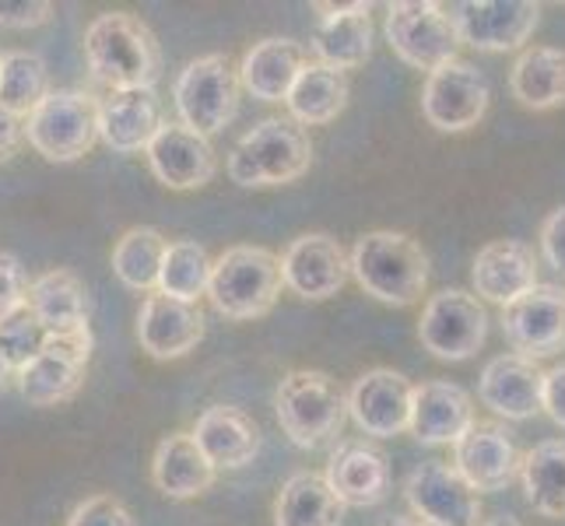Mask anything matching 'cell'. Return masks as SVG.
<instances>
[{"mask_svg":"<svg viewBox=\"0 0 565 526\" xmlns=\"http://www.w3.org/2000/svg\"><path fill=\"white\" fill-rule=\"evenodd\" d=\"M85 56L92 74L113 92L151 88L162 77V46L154 32L127 11L99 14L85 32Z\"/></svg>","mask_w":565,"mask_h":526,"instance_id":"obj_1","label":"cell"},{"mask_svg":"<svg viewBox=\"0 0 565 526\" xmlns=\"http://www.w3.org/2000/svg\"><path fill=\"white\" fill-rule=\"evenodd\" d=\"M355 281L365 296H373L386 305H412L428 288V257L422 243L404 232H365L348 253Z\"/></svg>","mask_w":565,"mask_h":526,"instance_id":"obj_2","label":"cell"},{"mask_svg":"<svg viewBox=\"0 0 565 526\" xmlns=\"http://www.w3.org/2000/svg\"><path fill=\"white\" fill-rule=\"evenodd\" d=\"M275 411L285 436L302 450H313L341 436L348 421V389L317 368H296L278 383Z\"/></svg>","mask_w":565,"mask_h":526,"instance_id":"obj_3","label":"cell"},{"mask_svg":"<svg viewBox=\"0 0 565 526\" xmlns=\"http://www.w3.org/2000/svg\"><path fill=\"white\" fill-rule=\"evenodd\" d=\"M228 175L239 186H285L313 165L309 133L291 120H264L246 130L228 154Z\"/></svg>","mask_w":565,"mask_h":526,"instance_id":"obj_4","label":"cell"},{"mask_svg":"<svg viewBox=\"0 0 565 526\" xmlns=\"http://www.w3.org/2000/svg\"><path fill=\"white\" fill-rule=\"evenodd\" d=\"M281 288V260L264 246H232L211 264L207 296L228 320H257L270 313Z\"/></svg>","mask_w":565,"mask_h":526,"instance_id":"obj_5","label":"cell"},{"mask_svg":"<svg viewBox=\"0 0 565 526\" xmlns=\"http://www.w3.org/2000/svg\"><path fill=\"white\" fill-rule=\"evenodd\" d=\"M29 144L46 162H77L99 141V103L88 92H50L29 112Z\"/></svg>","mask_w":565,"mask_h":526,"instance_id":"obj_6","label":"cell"},{"mask_svg":"<svg viewBox=\"0 0 565 526\" xmlns=\"http://www.w3.org/2000/svg\"><path fill=\"white\" fill-rule=\"evenodd\" d=\"M177 112L180 124L201 138L225 130L239 112V74L232 71L228 56L207 53L190 61L177 77Z\"/></svg>","mask_w":565,"mask_h":526,"instance_id":"obj_7","label":"cell"},{"mask_svg":"<svg viewBox=\"0 0 565 526\" xmlns=\"http://www.w3.org/2000/svg\"><path fill=\"white\" fill-rule=\"evenodd\" d=\"M489 337V313L478 296L463 288H443L425 302L418 320V341L428 355L443 362H467Z\"/></svg>","mask_w":565,"mask_h":526,"instance_id":"obj_8","label":"cell"},{"mask_svg":"<svg viewBox=\"0 0 565 526\" xmlns=\"http://www.w3.org/2000/svg\"><path fill=\"white\" fill-rule=\"evenodd\" d=\"M386 43L404 64L433 74L457 61L460 39L443 4L433 0H401L386 8Z\"/></svg>","mask_w":565,"mask_h":526,"instance_id":"obj_9","label":"cell"},{"mask_svg":"<svg viewBox=\"0 0 565 526\" xmlns=\"http://www.w3.org/2000/svg\"><path fill=\"white\" fill-rule=\"evenodd\" d=\"M92 355V330H71V334H50L43 351L18 373V389L32 407H56L71 400L85 383Z\"/></svg>","mask_w":565,"mask_h":526,"instance_id":"obj_10","label":"cell"},{"mask_svg":"<svg viewBox=\"0 0 565 526\" xmlns=\"http://www.w3.org/2000/svg\"><path fill=\"white\" fill-rule=\"evenodd\" d=\"M446 8V4H443ZM457 39L484 53L520 50L541 22V8L531 0H463L446 8Z\"/></svg>","mask_w":565,"mask_h":526,"instance_id":"obj_11","label":"cell"},{"mask_svg":"<svg viewBox=\"0 0 565 526\" xmlns=\"http://www.w3.org/2000/svg\"><path fill=\"white\" fill-rule=\"evenodd\" d=\"M489 77L475 64L450 61L425 77L422 88V112L436 130L460 133L478 127V120L489 112Z\"/></svg>","mask_w":565,"mask_h":526,"instance_id":"obj_12","label":"cell"},{"mask_svg":"<svg viewBox=\"0 0 565 526\" xmlns=\"http://www.w3.org/2000/svg\"><path fill=\"white\" fill-rule=\"evenodd\" d=\"M502 334L523 358H548L565 347V288L534 285L502 309Z\"/></svg>","mask_w":565,"mask_h":526,"instance_id":"obj_13","label":"cell"},{"mask_svg":"<svg viewBox=\"0 0 565 526\" xmlns=\"http://www.w3.org/2000/svg\"><path fill=\"white\" fill-rule=\"evenodd\" d=\"M415 516L425 526H478L481 523V498L454 463L428 460L415 466L404 489Z\"/></svg>","mask_w":565,"mask_h":526,"instance_id":"obj_14","label":"cell"},{"mask_svg":"<svg viewBox=\"0 0 565 526\" xmlns=\"http://www.w3.org/2000/svg\"><path fill=\"white\" fill-rule=\"evenodd\" d=\"M412 379H404L394 368H369L348 389V418H355L365 436H401L412 421Z\"/></svg>","mask_w":565,"mask_h":526,"instance_id":"obj_15","label":"cell"},{"mask_svg":"<svg viewBox=\"0 0 565 526\" xmlns=\"http://www.w3.org/2000/svg\"><path fill=\"white\" fill-rule=\"evenodd\" d=\"M281 278L299 299L323 302L330 296H338V291L348 285L352 267H348V253L334 236H327V232H309V236H299L285 249Z\"/></svg>","mask_w":565,"mask_h":526,"instance_id":"obj_16","label":"cell"},{"mask_svg":"<svg viewBox=\"0 0 565 526\" xmlns=\"http://www.w3.org/2000/svg\"><path fill=\"white\" fill-rule=\"evenodd\" d=\"M454 466L463 474L471 489L481 492H502L520 471V453L513 436L499 421H475L467 432L454 442Z\"/></svg>","mask_w":565,"mask_h":526,"instance_id":"obj_17","label":"cell"},{"mask_svg":"<svg viewBox=\"0 0 565 526\" xmlns=\"http://www.w3.org/2000/svg\"><path fill=\"white\" fill-rule=\"evenodd\" d=\"M544 373L523 355H495L481 368L478 400L505 421H527L541 411Z\"/></svg>","mask_w":565,"mask_h":526,"instance_id":"obj_18","label":"cell"},{"mask_svg":"<svg viewBox=\"0 0 565 526\" xmlns=\"http://www.w3.org/2000/svg\"><path fill=\"white\" fill-rule=\"evenodd\" d=\"M138 341L151 358H183L204 341V313L193 302L151 291L138 313Z\"/></svg>","mask_w":565,"mask_h":526,"instance_id":"obj_19","label":"cell"},{"mask_svg":"<svg viewBox=\"0 0 565 526\" xmlns=\"http://www.w3.org/2000/svg\"><path fill=\"white\" fill-rule=\"evenodd\" d=\"M475 425V404L463 386L450 379H428L412 394L407 432L425 446H450Z\"/></svg>","mask_w":565,"mask_h":526,"instance_id":"obj_20","label":"cell"},{"mask_svg":"<svg viewBox=\"0 0 565 526\" xmlns=\"http://www.w3.org/2000/svg\"><path fill=\"white\" fill-rule=\"evenodd\" d=\"M148 165L169 190H198L214 175V148L183 124H162L148 144Z\"/></svg>","mask_w":565,"mask_h":526,"instance_id":"obj_21","label":"cell"},{"mask_svg":"<svg viewBox=\"0 0 565 526\" xmlns=\"http://www.w3.org/2000/svg\"><path fill=\"white\" fill-rule=\"evenodd\" d=\"M320 22L313 32L317 64L334 71H355L373 53V18L369 4H317Z\"/></svg>","mask_w":565,"mask_h":526,"instance_id":"obj_22","label":"cell"},{"mask_svg":"<svg viewBox=\"0 0 565 526\" xmlns=\"http://www.w3.org/2000/svg\"><path fill=\"white\" fill-rule=\"evenodd\" d=\"M471 278H475L478 299L505 309L510 302H516L523 291H531L537 285V257H534V249L520 239H495L484 249H478Z\"/></svg>","mask_w":565,"mask_h":526,"instance_id":"obj_23","label":"cell"},{"mask_svg":"<svg viewBox=\"0 0 565 526\" xmlns=\"http://www.w3.org/2000/svg\"><path fill=\"white\" fill-rule=\"evenodd\" d=\"M162 124V106L151 88L109 92L99 103V138L120 154L148 151Z\"/></svg>","mask_w":565,"mask_h":526,"instance_id":"obj_24","label":"cell"},{"mask_svg":"<svg viewBox=\"0 0 565 526\" xmlns=\"http://www.w3.org/2000/svg\"><path fill=\"white\" fill-rule=\"evenodd\" d=\"M327 484L344 505H380L390 492V463L386 457L362 439L341 442L327 463Z\"/></svg>","mask_w":565,"mask_h":526,"instance_id":"obj_25","label":"cell"},{"mask_svg":"<svg viewBox=\"0 0 565 526\" xmlns=\"http://www.w3.org/2000/svg\"><path fill=\"white\" fill-rule=\"evenodd\" d=\"M306 64L309 56L296 39H260L243 56L239 85L260 103H285Z\"/></svg>","mask_w":565,"mask_h":526,"instance_id":"obj_26","label":"cell"},{"mask_svg":"<svg viewBox=\"0 0 565 526\" xmlns=\"http://www.w3.org/2000/svg\"><path fill=\"white\" fill-rule=\"evenodd\" d=\"M193 442L201 446V453L211 460V466H246L253 457L260 453V428L246 411L239 407H207V411L198 418V428H193Z\"/></svg>","mask_w":565,"mask_h":526,"instance_id":"obj_27","label":"cell"},{"mask_svg":"<svg viewBox=\"0 0 565 526\" xmlns=\"http://www.w3.org/2000/svg\"><path fill=\"white\" fill-rule=\"evenodd\" d=\"M25 305L32 316L43 323L46 334H71V330L88 326L92 299L85 281L74 270H46L29 285Z\"/></svg>","mask_w":565,"mask_h":526,"instance_id":"obj_28","label":"cell"},{"mask_svg":"<svg viewBox=\"0 0 565 526\" xmlns=\"http://www.w3.org/2000/svg\"><path fill=\"white\" fill-rule=\"evenodd\" d=\"M214 466L201 453V446L193 442L190 432H172L159 442L151 460V481L154 489L169 498H193L204 495L214 484Z\"/></svg>","mask_w":565,"mask_h":526,"instance_id":"obj_29","label":"cell"},{"mask_svg":"<svg viewBox=\"0 0 565 526\" xmlns=\"http://www.w3.org/2000/svg\"><path fill=\"white\" fill-rule=\"evenodd\" d=\"M348 92L352 88H348V77L341 71L309 61L285 99V106L291 112V124L323 127L330 120H338L348 106Z\"/></svg>","mask_w":565,"mask_h":526,"instance_id":"obj_30","label":"cell"},{"mask_svg":"<svg viewBox=\"0 0 565 526\" xmlns=\"http://www.w3.org/2000/svg\"><path fill=\"white\" fill-rule=\"evenodd\" d=\"M344 502L323 474H291L275 498V526H341Z\"/></svg>","mask_w":565,"mask_h":526,"instance_id":"obj_31","label":"cell"},{"mask_svg":"<svg viewBox=\"0 0 565 526\" xmlns=\"http://www.w3.org/2000/svg\"><path fill=\"white\" fill-rule=\"evenodd\" d=\"M510 88L513 99L527 109L565 106V50L558 46L523 50L510 71Z\"/></svg>","mask_w":565,"mask_h":526,"instance_id":"obj_32","label":"cell"},{"mask_svg":"<svg viewBox=\"0 0 565 526\" xmlns=\"http://www.w3.org/2000/svg\"><path fill=\"white\" fill-rule=\"evenodd\" d=\"M520 481L531 509L565 519V439H544L520 460Z\"/></svg>","mask_w":565,"mask_h":526,"instance_id":"obj_33","label":"cell"},{"mask_svg":"<svg viewBox=\"0 0 565 526\" xmlns=\"http://www.w3.org/2000/svg\"><path fill=\"white\" fill-rule=\"evenodd\" d=\"M166 239L162 232L148 225H138L120 236L113 246V275L120 278L134 291H159V275H162V257H166Z\"/></svg>","mask_w":565,"mask_h":526,"instance_id":"obj_34","label":"cell"},{"mask_svg":"<svg viewBox=\"0 0 565 526\" xmlns=\"http://www.w3.org/2000/svg\"><path fill=\"white\" fill-rule=\"evenodd\" d=\"M211 285V257L201 243L193 239H177L166 246L162 257V275H159V291L169 299L193 302L198 305L201 296H207Z\"/></svg>","mask_w":565,"mask_h":526,"instance_id":"obj_35","label":"cell"},{"mask_svg":"<svg viewBox=\"0 0 565 526\" xmlns=\"http://www.w3.org/2000/svg\"><path fill=\"white\" fill-rule=\"evenodd\" d=\"M50 95V71L46 61L35 53H8L4 71H0V109L29 120V112Z\"/></svg>","mask_w":565,"mask_h":526,"instance_id":"obj_36","label":"cell"},{"mask_svg":"<svg viewBox=\"0 0 565 526\" xmlns=\"http://www.w3.org/2000/svg\"><path fill=\"white\" fill-rule=\"evenodd\" d=\"M46 330L32 316L29 305H18L14 313L0 316V358L11 368V373H22V368L43 351L46 344Z\"/></svg>","mask_w":565,"mask_h":526,"instance_id":"obj_37","label":"cell"},{"mask_svg":"<svg viewBox=\"0 0 565 526\" xmlns=\"http://www.w3.org/2000/svg\"><path fill=\"white\" fill-rule=\"evenodd\" d=\"M67 526H134V516L127 513V505L113 495H92L71 513Z\"/></svg>","mask_w":565,"mask_h":526,"instance_id":"obj_38","label":"cell"},{"mask_svg":"<svg viewBox=\"0 0 565 526\" xmlns=\"http://www.w3.org/2000/svg\"><path fill=\"white\" fill-rule=\"evenodd\" d=\"M29 296V281H25V267L18 264L11 253H0V316L14 313L18 305H25Z\"/></svg>","mask_w":565,"mask_h":526,"instance_id":"obj_39","label":"cell"},{"mask_svg":"<svg viewBox=\"0 0 565 526\" xmlns=\"http://www.w3.org/2000/svg\"><path fill=\"white\" fill-rule=\"evenodd\" d=\"M53 18L50 0H0V25L4 29H35Z\"/></svg>","mask_w":565,"mask_h":526,"instance_id":"obj_40","label":"cell"},{"mask_svg":"<svg viewBox=\"0 0 565 526\" xmlns=\"http://www.w3.org/2000/svg\"><path fill=\"white\" fill-rule=\"evenodd\" d=\"M541 253L548 267H555L558 275H565V204L555 207L541 225Z\"/></svg>","mask_w":565,"mask_h":526,"instance_id":"obj_41","label":"cell"},{"mask_svg":"<svg viewBox=\"0 0 565 526\" xmlns=\"http://www.w3.org/2000/svg\"><path fill=\"white\" fill-rule=\"evenodd\" d=\"M541 411H548L555 425L565 428V362L555 365L552 373H544V389H541Z\"/></svg>","mask_w":565,"mask_h":526,"instance_id":"obj_42","label":"cell"},{"mask_svg":"<svg viewBox=\"0 0 565 526\" xmlns=\"http://www.w3.org/2000/svg\"><path fill=\"white\" fill-rule=\"evenodd\" d=\"M22 141H25V127H22V120L0 109V162L14 159L18 148H22Z\"/></svg>","mask_w":565,"mask_h":526,"instance_id":"obj_43","label":"cell"},{"mask_svg":"<svg viewBox=\"0 0 565 526\" xmlns=\"http://www.w3.org/2000/svg\"><path fill=\"white\" fill-rule=\"evenodd\" d=\"M478 526H523V523H520V519H513V516H502V513H499V516L481 519Z\"/></svg>","mask_w":565,"mask_h":526,"instance_id":"obj_44","label":"cell"},{"mask_svg":"<svg viewBox=\"0 0 565 526\" xmlns=\"http://www.w3.org/2000/svg\"><path fill=\"white\" fill-rule=\"evenodd\" d=\"M383 526H425L422 519H412V516H394L390 523H383Z\"/></svg>","mask_w":565,"mask_h":526,"instance_id":"obj_45","label":"cell"},{"mask_svg":"<svg viewBox=\"0 0 565 526\" xmlns=\"http://www.w3.org/2000/svg\"><path fill=\"white\" fill-rule=\"evenodd\" d=\"M8 379H11V368L4 365V358H0V389L8 386Z\"/></svg>","mask_w":565,"mask_h":526,"instance_id":"obj_46","label":"cell"},{"mask_svg":"<svg viewBox=\"0 0 565 526\" xmlns=\"http://www.w3.org/2000/svg\"><path fill=\"white\" fill-rule=\"evenodd\" d=\"M4 56H8V53H0V71H4Z\"/></svg>","mask_w":565,"mask_h":526,"instance_id":"obj_47","label":"cell"}]
</instances>
